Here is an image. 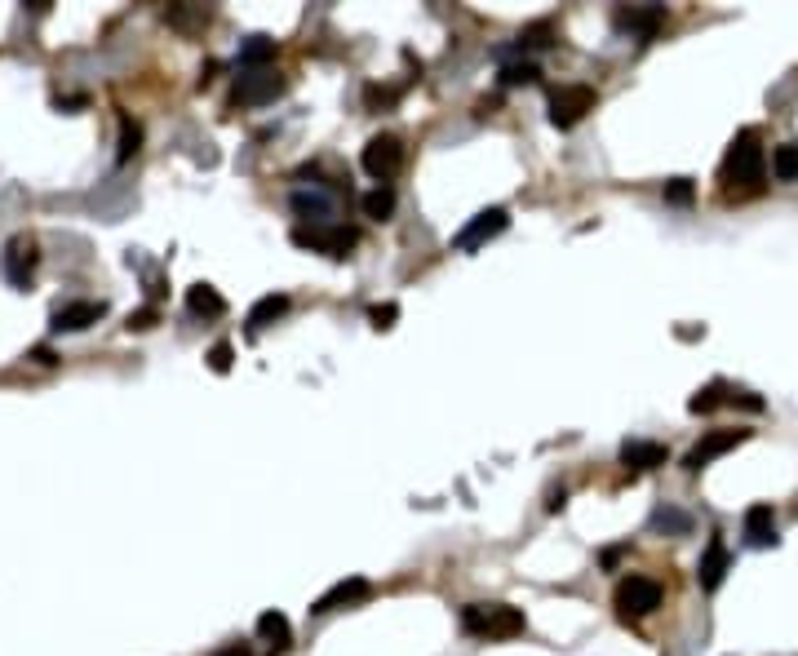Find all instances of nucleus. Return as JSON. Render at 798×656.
<instances>
[{"label":"nucleus","instance_id":"nucleus-22","mask_svg":"<svg viewBox=\"0 0 798 656\" xmlns=\"http://www.w3.org/2000/svg\"><path fill=\"white\" fill-rule=\"evenodd\" d=\"M772 178L798 182V142H781V147L772 151Z\"/></svg>","mask_w":798,"mask_h":656},{"label":"nucleus","instance_id":"nucleus-28","mask_svg":"<svg viewBox=\"0 0 798 656\" xmlns=\"http://www.w3.org/2000/svg\"><path fill=\"white\" fill-rule=\"evenodd\" d=\"M368 320H373L377 333H386V328H395V320H399V306H395V302L373 306V311H368Z\"/></svg>","mask_w":798,"mask_h":656},{"label":"nucleus","instance_id":"nucleus-31","mask_svg":"<svg viewBox=\"0 0 798 656\" xmlns=\"http://www.w3.org/2000/svg\"><path fill=\"white\" fill-rule=\"evenodd\" d=\"M156 324V306H142V311L129 315V328H151Z\"/></svg>","mask_w":798,"mask_h":656},{"label":"nucleus","instance_id":"nucleus-30","mask_svg":"<svg viewBox=\"0 0 798 656\" xmlns=\"http://www.w3.org/2000/svg\"><path fill=\"white\" fill-rule=\"evenodd\" d=\"M368 107H395L399 102V89H382V85H368Z\"/></svg>","mask_w":798,"mask_h":656},{"label":"nucleus","instance_id":"nucleus-16","mask_svg":"<svg viewBox=\"0 0 798 656\" xmlns=\"http://www.w3.org/2000/svg\"><path fill=\"white\" fill-rule=\"evenodd\" d=\"M665 444H652V439H630L621 444V466L630 470H652V466H665Z\"/></svg>","mask_w":798,"mask_h":656},{"label":"nucleus","instance_id":"nucleus-3","mask_svg":"<svg viewBox=\"0 0 798 656\" xmlns=\"http://www.w3.org/2000/svg\"><path fill=\"white\" fill-rule=\"evenodd\" d=\"M612 603H617L621 621H639L661 608V586L652 577H626L617 586V594H612Z\"/></svg>","mask_w":798,"mask_h":656},{"label":"nucleus","instance_id":"nucleus-33","mask_svg":"<svg viewBox=\"0 0 798 656\" xmlns=\"http://www.w3.org/2000/svg\"><path fill=\"white\" fill-rule=\"evenodd\" d=\"M732 404H741V408H750V413H763V399H759V395H750V391H741V395H732Z\"/></svg>","mask_w":798,"mask_h":656},{"label":"nucleus","instance_id":"nucleus-20","mask_svg":"<svg viewBox=\"0 0 798 656\" xmlns=\"http://www.w3.org/2000/svg\"><path fill=\"white\" fill-rule=\"evenodd\" d=\"M32 266H36V249H32V240H14V244H9V258H5L9 280H14V284H23Z\"/></svg>","mask_w":798,"mask_h":656},{"label":"nucleus","instance_id":"nucleus-7","mask_svg":"<svg viewBox=\"0 0 798 656\" xmlns=\"http://www.w3.org/2000/svg\"><path fill=\"white\" fill-rule=\"evenodd\" d=\"M586 111H595V89L568 85V89H555V94H550V125L555 129H572Z\"/></svg>","mask_w":798,"mask_h":656},{"label":"nucleus","instance_id":"nucleus-27","mask_svg":"<svg viewBox=\"0 0 798 656\" xmlns=\"http://www.w3.org/2000/svg\"><path fill=\"white\" fill-rule=\"evenodd\" d=\"M652 528H670V532H688L692 528V519L688 515H679V510H657V515H652Z\"/></svg>","mask_w":798,"mask_h":656},{"label":"nucleus","instance_id":"nucleus-24","mask_svg":"<svg viewBox=\"0 0 798 656\" xmlns=\"http://www.w3.org/2000/svg\"><path fill=\"white\" fill-rule=\"evenodd\" d=\"M541 76V67L537 63H510V67H501V85H506V89H515V85H532V80H537Z\"/></svg>","mask_w":798,"mask_h":656},{"label":"nucleus","instance_id":"nucleus-34","mask_svg":"<svg viewBox=\"0 0 798 656\" xmlns=\"http://www.w3.org/2000/svg\"><path fill=\"white\" fill-rule=\"evenodd\" d=\"M213 656H253L244 643H231V648H222V652H213Z\"/></svg>","mask_w":798,"mask_h":656},{"label":"nucleus","instance_id":"nucleus-6","mask_svg":"<svg viewBox=\"0 0 798 656\" xmlns=\"http://www.w3.org/2000/svg\"><path fill=\"white\" fill-rule=\"evenodd\" d=\"M293 244L311 253H329V258H346V253L360 244V235L351 227H298L293 231Z\"/></svg>","mask_w":798,"mask_h":656},{"label":"nucleus","instance_id":"nucleus-10","mask_svg":"<svg viewBox=\"0 0 798 656\" xmlns=\"http://www.w3.org/2000/svg\"><path fill=\"white\" fill-rule=\"evenodd\" d=\"M661 18H665L661 5H643V9H617L612 23H617V32H626V36L652 40V36H657V27H661Z\"/></svg>","mask_w":798,"mask_h":656},{"label":"nucleus","instance_id":"nucleus-18","mask_svg":"<svg viewBox=\"0 0 798 656\" xmlns=\"http://www.w3.org/2000/svg\"><path fill=\"white\" fill-rule=\"evenodd\" d=\"M284 311H289V297H284V293H266L262 302H253V311H249V333H258V328H266L271 320H280Z\"/></svg>","mask_w":798,"mask_h":656},{"label":"nucleus","instance_id":"nucleus-2","mask_svg":"<svg viewBox=\"0 0 798 656\" xmlns=\"http://www.w3.org/2000/svg\"><path fill=\"white\" fill-rule=\"evenodd\" d=\"M462 630L484 634V639H506V634L524 630V612L510 608V603H470L462 612Z\"/></svg>","mask_w":798,"mask_h":656},{"label":"nucleus","instance_id":"nucleus-8","mask_svg":"<svg viewBox=\"0 0 798 656\" xmlns=\"http://www.w3.org/2000/svg\"><path fill=\"white\" fill-rule=\"evenodd\" d=\"M750 439V430H710V435L701 439L697 448H692L688 457H683V470H705L714 457H723V453H732L736 444H745Z\"/></svg>","mask_w":798,"mask_h":656},{"label":"nucleus","instance_id":"nucleus-12","mask_svg":"<svg viewBox=\"0 0 798 656\" xmlns=\"http://www.w3.org/2000/svg\"><path fill=\"white\" fill-rule=\"evenodd\" d=\"M745 546H754V550L776 546V515H772V506H767V501H759V506L745 510Z\"/></svg>","mask_w":798,"mask_h":656},{"label":"nucleus","instance_id":"nucleus-13","mask_svg":"<svg viewBox=\"0 0 798 656\" xmlns=\"http://www.w3.org/2000/svg\"><path fill=\"white\" fill-rule=\"evenodd\" d=\"M360 599H368V581L364 577H351V581H337V586L324 590L320 599L311 603V612H315V617H324V612L346 608V603H360Z\"/></svg>","mask_w":798,"mask_h":656},{"label":"nucleus","instance_id":"nucleus-4","mask_svg":"<svg viewBox=\"0 0 798 656\" xmlns=\"http://www.w3.org/2000/svg\"><path fill=\"white\" fill-rule=\"evenodd\" d=\"M360 164L368 178H377V187H382L386 178H395V173L404 169V142H399L395 133H377V138H368Z\"/></svg>","mask_w":798,"mask_h":656},{"label":"nucleus","instance_id":"nucleus-14","mask_svg":"<svg viewBox=\"0 0 798 656\" xmlns=\"http://www.w3.org/2000/svg\"><path fill=\"white\" fill-rule=\"evenodd\" d=\"M235 94H240V102H271L275 94H284V80L275 76V71H266V67L262 71H244Z\"/></svg>","mask_w":798,"mask_h":656},{"label":"nucleus","instance_id":"nucleus-11","mask_svg":"<svg viewBox=\"0 0 798 656\" xmlns=\"http://www.w3.org/2000/svg\"><path fill=\"white\" fill-rule=\"evenodd\" d=\"M728 563H732L728 541H723L719 532H714L710 546H705V555H701V563H697V581H701V590H719V581H723V572H728Z\"/></svg>","mask_w":798,"mask_h":656},{"label":"nucleus","instance_id":"nucleus-15","mask_svg":"<svg viewBox=\"0 0 798 656\" xmlns=\"http://www.w3.org/2000/svg\"><path fill=\"white\" fill-rule=\"evenodd\" d=\"M102 320V302H67L54 311V328L58 333H80V328Z\"/></svg>","mask_w":798,"mask_h":656},{"label":"nucleus","instance_id":"nucleus-9","mask_svg":"<svg viewBox=\"0 0 798 656\" xmlns=\"http://www.w3.org/2000/svg\"><path fill=\"white\" fill-rule=\"evenodd\" d=\"M289 204H293V213H298L302 222H311V227H333V218H337V204H333L329 191H306V187H298Z\"/></svg>","mask_w":798,"mask_h":656},{"label":"nucleus","instance_id":"nucleus-23","mask_svg":"<svg viewBox=\"0 0 798 656\" xmlns=\"http://www.w3.org/2000/svg\"><path fill=\"white\" fill-rule=\"evenodd\" d=\"M364 213H368L373 222H386V218L395 213V191H391V187H373V191L364 196Z\"/></svg>","mask_w":798,"mask_h":656},{"label":"nucleus","instance_id":"nucleus-5","mask_svg":"<svg viewBox=\"0 0 798 656\" xmlns=\"http://www.w3.org/2000/svg\"><path fill=\"white\" fill-rule=\"evenodd\" d=\"M506 227H510V213L501 209V204H493V209L475 213V218H470L466 227L453 235V249H457V253H475V249H484L488 240H497V235L506 231Z\"/></svg>","mask_w":798,"mask_h":656},{"label":"nucleus","instance_id":"nucleus-29","mask_svg":"<svg viewBox=\"0 0 798 656\" xmlns=\"http://www.w3.org/2000/svg\"><path fill=\"white\" fill-rule=\"evenodd\" d=\"M231 364H235L231 342H218V346L209 351V368H213V373H231Z\"/></svg>","mask_w":798,"mask_h":656},{"label":"nucleus","instance_id":"nucleus-1","mask_svg":"<svg viewBox=\"0 0 798 656\" xmlns=\"http://www.w3.org/2000/svg\"><path fill=\"white\" fill-rule=\"evenodd\" d=\"M763 169H767V156H763V142L754 129H741L732 138L728 156H723V169H719V182L723 191H736V196H754L763 191Z\"/></svg>","mask_w":798,"mask_h":656},{"label":"nucleus","instance_id":"nucleus-32","mask_svg":"<svg viewBox=\"0 0 798 656\" xmlns=\"http://www.w3.org/2000/svg\"><path fill=\"white\" fill-rule=\"evenodd\" d=\"M133 151H138V125H129V120H125V147H120V160H129Z\"/></svg>","mask_w":798,"mask_h":656},{"label":"nucleus","instance_id":"nucleus-19","mask_svg":"<svg viewBox=\"0 0 798 656\" xmlns=\"http://www.w3.org/2000/svg\"><path fill=\"white\" fill-rule=\"evenodd\" d=\"M275 58V40L271 36H249L240 45V67L244 71H262V63H271Z\"/></svg>","mask_w":798,"mask_h":656},{"label":"nucleus","instance_id":"nucleus-25","mask_svg":"<svg viewBox=\"0 0 798 656\" xmlns=\"http://www.w3.org/2000/svg\"><path fill=\"white\" fill-rule=\"evenodd\" d=\"M719 404H723V382H710V386H701V391L688 399V413H714Z\"/></svg>","mask_w":798,"mask_h":656},{"label":"nucleus","instance_id":"nucleus-26","mask_svg":"<svg viewBox=\"0 0 798 656\" xmlns=\"http://www.w3.org/2000/svg\"><path fill=\"white\" fill-rule=\"evenodd\" d=\"M697 200V182L692 178H670L665 182V204H692Z\"/></svg>","mask_w":798,"mask_h":656},{"label":"nucleus","instance_id":"nucleus-21","mask_svg":"<svg viewBox=\"0 0 798 656\" xmlns=\"http://www.w3.org/2000/svg\"><path fill=\"white\" fill-rule=\"evenodd\" d=\"M258 634H262V639H271L280 652L293 643V625H289L284 612H262V617H258Z\"/></svg>","mask_w":798,"mask_h":656},{"label":"nucleus","instance_id":"nucleus-17","mask_svg":"<svg viewBox=\"0 0 798 656\" xmlns=\"http://www.w3.org/2000/svg\"><path fill=\"white\" fill-rule=\"evenodd\" d=\"M187 306H191L196 315H209V320L227 315V297L213 289V284H191V289H187Z\"/></svg>","mask_w":798,"mask_h":656}]
</instances>
